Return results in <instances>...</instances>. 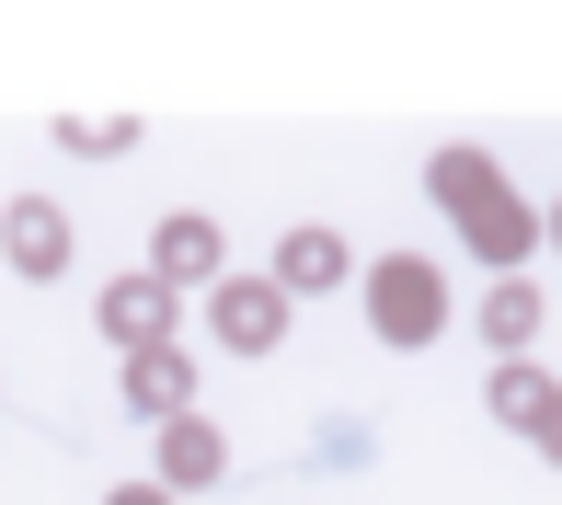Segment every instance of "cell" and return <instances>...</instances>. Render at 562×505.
Returning <instances> with one entry per match:
<instances>
[{
	"mask_svg": "<svg viewBox=\"0 0 562 505\" xmlns=\"http://www.w3.org/2000/svg\"><path fill=\"white\" fill-rule=\"evenodd\" d=\"M229 334L265 345V334H276V299H265V288H229Z\"/></svg>",
	"mask_w": 562,
	"mask_h": 505,
	"instance_id": "obj_1",
	"label": "cell"
}]
</instances>
